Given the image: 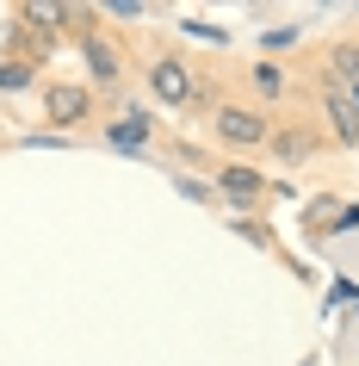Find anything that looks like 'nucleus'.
<instances>
[{
	"instance_id": "obj_1",
	"label": "nucleus",
	"mask_w": 359,
	"mask_h": 366,
	"mask_svg": "<svg viewBox=\"0 0 359 366\" xmlns=\"http://www.w3.org/2000/svg\"><path fill=\"white\" fill-rule=\"evenodd\" d=\"M273 124L279 118L266 112V106H254V99H217V112H211V137L223 143L236 162H254V155H266V143H273Z\"/></svg>"
},
{
	"instance_id": "obj_2",
	"label": "nucleus",
	"mask_w": 359,
	"mask_h": 366,
	"mask_svg": "<svg viewBox=\"0 0 359 366\" xmlns=\"http://www.w3.org/2000/svg\"><path fill=\"white\" fill-rule=\"evenodd\" d=\"M75 44H81V62H87V87H93V94H112V87H124L131 62H124V44H118L106 25H81Z\"/></svg>"
},
{
	"instance_id": "obj_3",
	"label": "nucleus",
	"mask_w": 359,
	"mask_h": 366,
	"mask_svg": "<svg viewBox=\"0 0 359 366\" xmlns=\"http://www.w3.org/2000/svg\"><path fill=\"white\" fill-rule=\"evenodd\" d=\"M211 187H217V199H229L236 212H261L266 199L279 193V180H273L261 162H236V155L217 162V180H211Z\"/></svg>"
},
{
	"instance_id": "obj_4",
	"label": "nucleus",
	"mask_w": 359,
	"mask_h": 366,
	"mask_svg": "<svg viewBox=\"0 0 359 366\" xmlns=\"http://www.w3.org/2000/svg\"><path fill=\"white\" fill-rule=\"evenodd\" d=\"M38 99H44V124H56V131L93 124V106H99V94L87 87V81H44Z\"/></svg>"
},
{
	"instance_id": "obj_5",
	"label": "nucleus",
	"mask_w": 359,
	"mask_h": 366,
	"mask_svg": "<svg viewBox=\"0 0 359 366\" xmlns=\"http://www.w3.org/2000/svg\"><path fill=\"white\" fill-rule=\"evenodd\" d=\"M149 94L161 106H173V112H186L192 99H198V75H192V62L180 50H155L149 56Z\"/></svg>"
},
{
	"instance_id": "obj_6",
	"label": "nucleus",
	"mask_w": 359,
	"mask_h": 366,
	"mask_svg": "<svg viewBox=\"0 0 359 366\" xmlns=\"http://www.w3.org/2000/svg\"><path fill=\"white\" fill-rule=\"evenodd\" d=\"M248 99H254V106H279V99H298V75H291L285 62H273V56L248 62Z\"/></svg>"
},
{
	"instance_id": "obj_7",
	"label": "nucleus",
	"mask_w": 359,
	"mask_h": 366,
	"mask_svg": "<svg viewBox=\"0 0 359 366\" xmlns=\"http://www.w3.org/2000/svg\"><path fill=\"white\" fill-rule=\"evenodd\" d=\"M298 224H303V236H316V242H322V236H335V230H353V224H359V205H347L340 193H322V199L303 205Z\"/></svg>"
},
{
	"instance_id": "obj_8",
	"label": "nucleus",
	"mask_w": 359,
	"mask_h": 366,
	"mask_svg": "<svg viewBox=\"0 0 359 366\" xmlns=\"http://www.w3.org/2000/svg\"><path fill=\"white\" fill-rule=\"evenodd\" d=\"M316 149H322L316 124H273V143H266V155H273L279 168H303Z\"/></svg>"
},
{
	"instance_id": "obj_9",
	"label": "nucleus",
	"mask_w": 359,
	"mask_h": 366,
	"mask_svg": "<svg viewBox=\"0 0 359 366\" xmlns=\"http://www.w3.org/2000/svg\"><path fill=\"white\" fill-rule=\"evenodd\" d=\"M316 112H322V124H328V143H340V149H359V106L347 94H316Z\"/></svg>"
},
{
	"instance_id": "obj_10",
	"label": "nucleus",
	"mask_w": 359,
	"mask_h": 366,
	"mask_svg": "<svg viewBox=\"0 0 359 366\" xmlns=\"http://www.w3.org/2000/svg\"><path fill=\"white\" fill-rule=\"evenodd\" d=\"M316 75H322V94H328V87H335V94H347V87L359 81V38H335L328 50H322Z\"/></svg>"
},
{
	"instance_id": "obj_11",
	"label": "nucleus",
	"mask_w": 359,
	"mask_h": 366,
	"mask_svg": "<svg viewBox=\"0 0 359 366\" xmlns=\"http://www.w3.org/2000/svg\"><path fill=\"white\" fill-rule=\"evenodd\" d=\"M106 143H112V149H131V155H149L155 149V118L149 112H118L112 124H106Z\"/></svg>"
},
{
	"instance_id": "obj_12",
	"label": "nucleus",
	"mask_w": 359,
	"mask_h": 366,
	"mask_svg": "<svg viewBox=\"0 0 359 366\" xmlns=\"http://www.w3.org/2000/svg\"><path fill=\"white\" fill-rule=\"evenodd\" d=\"M38 87V62L31 56H0V94H25Z\"/></svg>"
},
{
	"instance_id": "obj_13",
	"label": "nucleus",
	"mask_w": 359,
	"mask_h": 366,
	"mask_svg": "<svg viewBox=\"0 0 359 366\" xmlns=\"http://www.w3.org/2000/svg\"><path fill=\"white\" fill-rule=\"evenodd\" d=\"M229 230H236V236H248V242H254V249H266V254H279V236L266 230V217H261V212H236V217H229Z\"/></svg>"
},
{
	"instance_id": "obj_14",
	"label": "nucleus",
	"mask_w": 359,
	"mask_h": 366,
	"mask_svg": "<svg viewBox=\"0 0 359 366\" xmlns=\"http://www.w3.org/2000/svg\"><path fill=\"white\" fill-rule=\"evenodd\" d=\"M106 13H112V19H143V13H149V6H136V0H112V6H106Z\"/></svg>"
},
{
	"instance_id": "obj_15",
	"label": "nucleus",
	"mask_w": 359,
	"mask_h": 366,
	"mask_svg": "<svg viewBox=\"0 0 359 366\" xmlns=\"http://www.w3.org/2000/svg\"><path fill=\"white\" fill-rule=\"evenodd\" d=\"M180 193H186V199H217V187H205V180H180Z\"/></svg>"
}]
</instances>
